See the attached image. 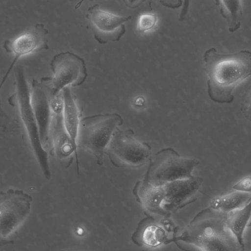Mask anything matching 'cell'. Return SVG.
I'll return each mask as SVG.
<instances>
[{"label": "cell", "instance_id": "cell-17", "mask_svg": "<svg viewBox=\"0 0 251 251\" xmlns=\"http://www.w3.org/2000/svg\"><path fill=\"white\" fill-rule=\"evenodd\" d=\"M251 218V200L242 207L226 214L227 228L234 236L242 250H244V233Z\"/></svg>", "mask_w": 251, "mask_h": 251}, {"label": "cell", "instance_id": "cell-19", "mask_svg": "<svg viewBox=\"0 0 251 251\" xmlns=\"http://www.w3.org/2000/svg\"><path fill=\"white\" fill-rule=\"evenodd\" d=\"M220 13L228 25V29L233 33L241 25L243 10L241 0H219Z\"/></svg>", "mask_w": 251, "mask_h": 251}, {"label": "cell", "instance_id": "cell-21", "mask_svg": "<svg viewBox=\"0 0 251 251\" xmlns=\"http://www.w3.org/2000/svg\"><path fill=\"white\" fill-rule=\"evenodd\" d=\"M165 7L176 9L182 6L178 20L183 22L188 16V12L191 0H155Z\"/></svg>", "mask_w": 251, "mask_h": 251}, {"label": "cell", "instance_id": "cell-5", "mask_svg": "<svg viewBox=\"0 0 251 251\" xmlns=\"http://www.w3.org/2000/svg\"><path fill=\"white\" fill-rule=\"evenodd\" d=\"M199 164L196 159L182 157L173 148H166L158 151L149 165L145 176L155 186L193 176L192 172Z\"/></svg>", "mask_w": 251, "mask_h": 251}, {"label": "cell", "instance_id": "cell-26", "mask_svg": "<svg viewBox=\"0 0 251 251\" xmlns=\"http://www.w3.org/2000/svg\"><path fill=\"white\" fill-rule=\"evenodd\" d=\"M215 4L217 6L219 5V0H214Z\"/></svg>", "mask_w": 251, "mask_h": 251}, {"label": "cell", "instance_id": "cell-7", "mask_svg": "<svg viewBox=\"0 0 251 251\" xmlns=\"http://www.w3.org/2000/svg\"><path fill=\"white\" fill-rule=\"evenodd\" d=\"M52 77H48L51 93L56 95L68 86H79L87 79L88 72L84 59L70 51L54 55L50 60Z\"/></svg>", "mask_w": 251, "mask_h": 251}, {"label": "cell", "instance_id": "cell-22", "mask_svg": "<svg viewBox=\"0 0 251 251\" xmlns=\"http://www.w3.org/2000/svg\"><path fill=\"white\" fill-rule=\"evenodd\" d=\"M241 110L247 119L251 120V88L244 95Z\"/></svg>", "mask_w": 251, "mask_h": 251}, {"label": "cell", "instance_id": "cell-23", "mask_svg": "<svg viewBox=\"0 0 251 251\" xmlns=\"http://www.w3.org/2000/svg\"><path fill=\"white\" fill-rule=\"evenodd\" d=\"M234 190L251 194V176H247L238 181L232 187Z\"/></svg>", "mask_w": 251, "mask_h": 251}, {"label": "cell", "instance_id": "cell-8", "mask_svg": "<svg viewBox=\"0 0 251 251\" xmlns=\"http://www.w3.org/2000/svg\"><path fill=\"white\" fill-rule=\"evenodd\" d=\"M32 197L23 190L10 188L0 194V235L5 240L29 215Z\"/></svg>", "mask_w": 251, "mask_h": 251}, {"label": "cell", "instance_id": "cell-14", "mask_svg": "<svg viewBox=\"0 0 251 251\" xmlns=\"http://www.w3.org/2000/svg\"><path fill=\"white\" fill-rule=\"evenodd\" d=\"M167 231L151 215L141 220L131 236L132 242L138 246L157 247L167 244Z\"/></svg>", "mask_w": 251, "mask_h": 251}, {"label": "cell", "instance_id": "cell-18", "mask_svg": "<svg viewBox=\"0 0 251 251\" xmlns=\"http://www.w3.org/2000/svg\"><path fill=\"white\" fill-rule=\"evenodd\" d=\"M251 200V194L234 190L224 196L212 199L209 208L226 214L243 207Z\"/></svg>", "mask_w": 251, "mask_h": 251}, {"label": "cell", "instance_id": "cell-20", "mask_svg": "<svg viewBox=\"0 0 251 251\" xmlns=\"http://www.w3.org/2000/svg\"><path fill=\"white\" fill-rule=\"evenodd\" d=\"M157 16L154 13H145L139 15L137 23V31L140 33L149 31L156 26Z\"/></svg>", "mask_w": 251, "mask_h": 251}, {"label": "cell", "instance_id": "cell-12", "mask_svg": "<svg viewBox=\"0 0 251 251\" xmlns=\"http://www.w3.org/2000/svg\"><path fill=\"white\" fill-rule=\"evenodd\" d=\"M30 100L38 125L41 141L45 147L50 136L52 113L50 105L48 89L44 82L33 79L30 87Z\"/></svg>", "mask_w": 251, "mask_h": 251}, {"label": "cell", "instance_id": "cell-2", "mask_svg": "<svg viewBox=\"0 0 251 251\" xmlns=\"http://www.w3.org/2000/svg\"><path fill=\"white\" fill-rule=\"evenodd\" d=\"M225 214L209 207L200 211L178 235L169 239L183 250L189 246L201 251H235L240 247L227 228Z\"/></svg>", "mask_w": 251, "mask_h": 251}, {"label": "cell", "instance_id": "cell-6", "mask_svg": "<svg viewBox=\"0 0 251 251\" xmlns=\"http://www.w3.org/2000/svg\"><path fill=\"white\" fill-rule=\"evenodd\" d=\"M151 147L140 142L131 129L118 128L108 145L105 153L111 163L119 168H137L144 166L151 156Z\"/></svg>", "mask_w": 251, "mask_h": 251}, {"label": "cell", "instance_id": "cell-1", "mask_svg": "<svg viewBox=\"0 0 251 251\" xmlns=\"http://www.w3.org/2000/svg\"><path fill=\"white\" fill-rule=\"evenodd\" d=\"M203 58L209 98L219 104L232 103L235 88L251 75V51L220 54L212 47L205 51Z\"/></svg>", "mask_w": 251, "mask_h": 251}, {"label": "cell", "instance_id": "cell-16", "mask_svg": "<svg viewBox=\"0 0 251 251\" xmlns=\"http://www.w3.org/2000/svg\"><path fill=\"white\" fill-rule=\"evenodd\" d=\"M50 135L52 139L54 151L58 155L68 156L72 153L74 154L77 173L78 174L79 168L78 153L64 127L62 114L53 115Z\"/></svg>", "mask_w": 251, "mask_h": 251}, {"label": "cell", "instance_id": "cell-10", "mask_svg": "<svg viewBox=\"0 0 251 251\" xmlns=\"http://www.w3.org/2000/svg\"><path fill=\"white\" fill-rule=\"evenodd\" d=\"M86 17L94 39L101 45L119 41L126 32L125 23L132 18L103 10L98 4L89 7Z\"/></svg>", "mask_w": 251, "mask_h": 251}, {"label": "cell", "instance_id": "cell-4", "mask_svg": "<svg viewBox=\"0 0 251 251\" xmlns=\"http://www.w3.org/2000/svg\"><path fill=\"white\" fill-rule=\"evenodd\" d=\"M119 114H97L81 119L77 145L95 158L99 165L103 163L106 149L116 131L123 124Z\"/></svg>", "mask_w": 251, "mask_h": 251}, {"label": "cell", "instance_id": "cell-3", "mask_svg": "<svg viewBox=\"0 0 251 251\" xmlns=\"http://www.w3.org/2000/svg\"><path fill=\"white\" fill-rule=\"evenodd\" d=\"M14 92L8 99L13 106H16L24 127L26 131L31 149L40 170L47 180L51 177L48 153L43 145L37 121L30 100V88L24 68L21 65L15 67Z\"/></svg>", "mask_w": 251, "mask_h": 251}, {"label": "cell", "instance_id": "cell-13", "mask_svg": "<svg viewBox=\"0 0 251 251\" xmlns=\"http://www.w3.org/2000/svg\"><path fill=\"white\" fill-rule=\"evenodd\" d=\"M136 201L142 206L147 215L154 214L169 217L171 214L163 207L165 191L163 185L155 186L146 176L136 182L132 190Z\"/></svg>", "mask_w": 251, "mask_h": 251}, {"label": "cell", "instance_id": "cell-9", "mask_svg": "<svg viewBox=\"0 0 251 251\" xmlns=\"http://www.w3.org/2000/svg\"><path fill=\"white\" fill-rule=\"evenodd\" d=\"M48 34L49 30L45 27V25L37 23L15 38L4 41L3 48L6 52L13 55V59L2 79L0 89L19 59L23 56L49 49Z\"/></svg>", "mask_w": 251, "mask_h": 251}, {"label": "cell", "instance_id": "cell-25", "mask_svg": "<svg viewBox=\"0 0 251 251\" xmlns=\"http://www.w3.org/2000/svg\"><path fill=\"white\" fill-rule=\"evenodd\" d=\"M85 0H80L79 1H78L76 5H75V8L77 9L80 7L81 5L82 4V3L85 1ZM90 1H92L93 0H89Z\"/></svg>", "mask_w": 251, "mask_h": 251}, {"label": "cell", "instance_id": "cell-11", "mask_svg": "<svg viewBox=\"0 0 251 251\" xmlns=\"http://www.w3.org/2000/svg\"><path fill=\"white\" fill-rule=\"evenodd\" d=\"M203 179L198 176L178 179L163 185L165 191L164 208L172 214L194 202Z\"/></svg>", "mask_w": 251, "mask_h": 251}, {"label": "cell", "instance_id": "cell-24", "mask_svg": "<svg viewBox=\"0 0 251 251\" xmlns=\"http://www.w3.org/2000/svg\"><path fill=\"white\" fill-rule=\"evenodd\" d=\"M146 0H123L125 5L130 9H135L139 7Z\"/></svg>", "mask_w": 251, "mask_h": 251}, {"label": "cell", "instance_id": "cell-15", "mask_svg": "<svg viewBox=\"0 0 251 251\" xmlns=\"http://www.w3.org/2000/svg\"><path fill=\"white\" fill-rule=\"evenodd\" d=\"M62 93L64 100L63 124L77 153V138L81 120L79 109L70 86L64 88Z\"/></svg>", "mask_w": 251, "mask_h": 251}]
</instances>
